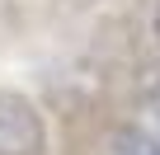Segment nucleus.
I'll return each mask as SVG.
<instances>
[{
	"mask_svg": "<svg viewBox=\"0 0 160 155\" xmlns=\"http://www.w3.org/2000/svg\"><path fill=\"white\" fill-rule=\"evenodd\" d=\"M33 80L85 90L160 132V0H104L61 47L24 66Z\"/></svg>",
	"mask_w": 160,
	"mask_h": 155,
	"instance_id": "nucleus-1",
	"label": "nucleus"
},
{
	"mask_svg": "<svg viewBox=\"0 0 160 155\" xmlns=\"http://www.w3.org/2000/svg\"><path fill=\"white\" fill-rule=\"evenodd\" d=\"M24 80L38 90L47 122H52V155H160V132L146 122L99 104L85 90H71L57 80Z\"/></svg>",
	"mask_w": 160,
	"mask_h": 155,
	"instance_id": "nucleus-2",
	"label": "nucleus"
},
{
	"mask_svg": "<svg viewBox=\"0 0 160 155\" xmlns=\"http://www.w3.org/2000/svg\"><path fill=\"white\" fill-rule=\"evenodd\" d=\"M0 155H52V122L19 70H0Z\"/></svg>",
	"mask_w": 160,
	"mask_h": 155,
	"instance_id": "nucleus-3",
	"label": "nucleus"
},
{
	"mask_svg": "<svg viewBox=\"0 0 160 155\" xmlns=\"http://www.w3.org/2000/svg\"><path fill=\"white\" fill-rule=\"evenodd\" d=\"M0 70H24V47L5 10H0Z\"/></svg>",
	"mask_w": 160,
	"mask_h": 155,
	"instance_id": "nucleus-4",
	"label": "nucleus"
}]
</instances>
